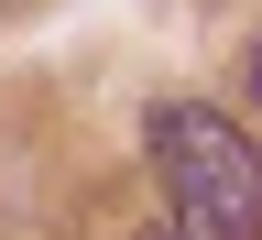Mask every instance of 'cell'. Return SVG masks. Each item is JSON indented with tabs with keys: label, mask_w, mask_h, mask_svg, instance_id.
Masks as SVG:
<instances>
[{
	"label": "cell",
	"mask_w": 262,
	"mask_h": 240,
	"mask_svg": "<svg viewBox=\"0 0 262 240\" xmlns=\"http://www.w3.org/2000/svg\"><path fill=\"white\" fill-rule=\"evenodd\" d=\"M142 142L175 208V240H262V153L241 120H219L208 98H153Z\"/></svg>",
	"instance_id": "6da1fadb"
},
{
	"label": "cell",
	"mask_w": 262,
	"mask_h": 240,
	"mask_svg": "<svg viewBox=\"0 0 262 240\" xmlns=\"http://www.w3.org/2000/svg\"><path fill=\"white\" fill-rule=\"evenodd\" d=\"M241 88H251V98H262V44H251V55H241Z\"/></svg>",
	"instance_id": "7a4b0ae2"
},
{
	"label": "cell",
	"mask_w": 262,
	"mask_h": 240,
	"mask_svg": "<svg viewBox=\"0 0 262 240\" xmlns=\"http://www.w3.org/2000/svg\"><path fill=\"white\" fill-rule=\"evenodd\" d=\"M131 240H153V229H131Z\"/></svg>",
	"instance_id": "3957f363"
},
{
	"label": "cell",
	"mask_w": 262,
	"mask_h": 240,
	"mask_svg": "<svg viewBox=\"0 0 262 240\" xmlns=\"http://www.w3.org/2000/svg\"><path fill=\"white\" fill-rule=\"evenodd\" d=\"M0 11H11V0H0Z\"/></svg>",
	"instance_id": "277c9868"
}]
</instances>
